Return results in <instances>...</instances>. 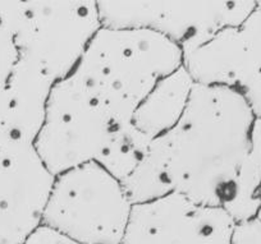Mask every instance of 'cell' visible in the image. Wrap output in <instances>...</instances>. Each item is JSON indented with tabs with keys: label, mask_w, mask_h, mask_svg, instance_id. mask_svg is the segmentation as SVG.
<instances>
[{
	"label": "cell",
	"mask_w": 261,
	"mask_h": 244,
	"mask_svg": "<svg viewBox=\"0 0 261 244\" xmlns=\"http://www.w3.org/2000/svg\"><path fill=\"white\" fill-rule=\"evenodd\" d=\"M236 226L222 208L172 193L134 205L120 244H233Z\"/></svg>",
	"instance_id": "52a82bcc"
},
{
	"label": "cell",
	"mask_w": 261,
	"mask_h": 244,
	"mask_svg": "<svg viewBox=\"0 0 261 244\" xmlns=\"http://www.w3.org/2000/svg\"><path fill=\"white\" fill-rule=\"evenodd\" d=\"M54 85L41 72L18 60L0 85V151L19 145L35 146Z\"/></svg>",
	"instance_id": "9c48e42d"
},
{
	"label": "cell",
	"mask_w": 261,
	"mask_h": 244,
	"mask_svg": "<svg viewBox=\"0 0 261 244\" xmlns=\"http://www.w3.org/2000/svg\"><path fill=\"white\" fill-rule=\"evenodd\" d=\"M150 143L132 118L69 75L50 92L35 150L54 177L95 162L124 180L141 162Z\"/></svg>",
	"instance_id": "7a4b0ae2"
},
{
	"label": "cell",
	"mask_w": 261,
	"mask_h": 244,
	"mask_svg": "<svg viewBox=\"0 0 261 244\" xmlns=\"http://www.w3.org/2000/svg\"><path fill=\"white\" fill-rule=\"evenodd\" d=\"M233 244H261V220L255 218L237 224Z\"/></svg>",
	"instance_id": "7c38bea8"
},
{
	"label": "cell",
	"mask_w": 261,
	"mask_h": 244,
	"mask_svg": "<svg viewBox=\"0 0 261 244\" xmlns=\"http://www.w3.org/2000/svg\"><path fill=\"white\" fill-rule=\"evenodd\" d=\"M134 203L122 180L90 162L57 175L42 225L86 244H120Z\"/></svg>",
	"instance_id": "5b68a950"
},
{
	"label": "cell",
	"mask_w": 261,
	"mask_h": 244,
	"mask_svg": "<svg viewBox=\"0 0 261 244\" xmlns=\"http://www.w3.org/2000/svg\"><path fill=\"white\" fill-rule=\"evenodd\" d=\"M18 60L57 84L73 73L102 27L97 2H7Z\"/></svg>",
	"instance_id": "277c9868"
},
{
	"label": "cell",
	"mask_w": 261,
	"mask_h": 244,
	"mask_svg": "<svg viewBox=\"0 0 261 244\" xmlns=\"http://www.w3.org/2000/svg\"><path fill=\"white\" fill-rule=\"evenodd\" d=\"M97 6L102 26L151 30L185 52L223 30L240 27L257 2H97Z\"/></svg>",
	"instance_id": "8992f818"
},
{
	"label": "cell",
	"mask_w": 261,
	"mask_h": 244,
	"mask_svg": "<svg viewBox=\"0 0 261 244\" xmlns=\"http://www.w3.org/2000/svg\"><path fill=\"white\" fill-rule=\"evenodd\" d=\"M180 68L182 49L160 34L102 26L71 75L134 119L155 87Z\"/></svg>",
	"instance_id": "3957f363"
},
{
	"label": "cell",
	"mask_w": 261,
	"mask_h": 244,
	"mask_svg": "<svg viewBox=\"0 0 261 244\" xmlns=\"http://www.w3.org/2000/svg\"><path fill=\"white\" fill-rule=\"evenodd\" d=\"M24 244H86L81 241L73 240L68 236L63 235L47 226L41 225L29 239Z\"/></svg>",
	"instance_id": "4fadbf2b"
},
{
	"label": "cell",
	"mask_w": 261,
	"mask_h": 244,
	"mask_svg": "<svg viewBox=\"0 0 261 244\" xmlns=\"http://www.w3.org/2000/svg\"><path fill=\"white\" fill-rule=\"evenodd\" d=\"M18 63V50L7 16L6 0H0V85L11 75Z\"/></svg>",
	"instance_id": "8fae6325"
},
{
	"label": "cell",
	"mask_w": 261,
	"mask_h": 244,
	"mask_svg": "<svg viewBox=\"0 0 261 244\" xmlns=\"http://www.w3.org/2000/svg\"><path fill=\"white\" fill-rule=\"evenodd\" d=\"M54 179L34 145L0 151V244H24L42 225Z\"/></svg>",
	"instance_id": "ba28073f"
},
{
	"label": "cell",
	"mask_w": 261,
	"mask_h": 244,
	"mask_svg": "<svg viewBox=\"0 0 261 244\" xmlns=\"http://www.w3.org/2000/svg\"><path fill=\"white\" fill-rule=\"evenodd\" d=\"M195 82L185 68L163 79L137 109L134 124L151 142L182 117Z\"/></svg>",
	"instance_id": "30bf717a"
},
{
	"label": "cell",
	"mask_w": 261,
	"mask_h": 244,
	"mask_svg": "<svg viewBox=\"0 0 261 244\" xmlns=\"http://www.w3.org/2000/svg\"><path fill=\"white\" fill-rule=\"evenodd\" d=\"M122 183L134 205L177 193L237 224L252 220L261 210V120L234 90L195 84L179 120Z\"/></svg>",
	"instance_id": "6da1fadb"
}]
</instances>
